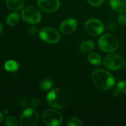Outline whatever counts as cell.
Listing matches in <instances>:
<instances>
[{
    "mask_svg": "<svg viewBox=\"0 0 126 126\" xmlns=\"http://www.w3.org/2000/svg\"><path fill=\"white\" fill-rule=\"evenodd\" d=\"M110 4L116 12L120 13H126V0H110Z\"/></svg>",
    "mask_w": 126,
    "mask_h": 126,
    "instance_id": "7c38bea8",
    "label": "cell"
},
{
    "mask_svg": "<svg viewBox=\"0 0 126 126\" xmlns=\"http://www.w3.org/2000/svg\"><path fill=\"white\" fill-rule=\"evenodd\" d=\"M88 61L95 66H99L102 63V58L100 54L96 52H91L88 57Z\"/></svg>",
    "mask_w": 126,
    "mask_h": 126,
    "instance_id": "9a60e30c",
    "label": "cell"
},
{
    "mask_svg": "<svg viewBox=\"0 0 126 126\" xmlns=\"http://www.w3.org/2000/svg\"><path fill=\"white\" fill-rule=\"evenodd\" d=\"M39 38L48 44H55L60 39L59 32L53 27H46L39 31Z\"/></svg>",
    "mask_w": 126,
    "mask_h": 126,
    "instance_id": "ba28073f",
    "label": "cell"
},
{
    "mask_svg": "<svg viewBox=\"0 0 126 126\" xmlns=\"http://www.w3.org/2000/svg\"><path fill=\"white\" fill-rule=\"evenodd\" d=\"M2 30H3V27H2V24H1V22H0V34L1 33Z\"/></svg>",
    "mask_w": 126,
    "mask_h": 126,
    "instance_id": "83f0119b",
    "label": "cell"
},
{
    "mask_svg": "<svg viewBox=\"0 0 126 126\" xmlns=\"http://www.w3.org/2000/svg\"><path fill=\"white\" fill-rule=\"evenodd\" d=\"M124 58L119 53L111 52L105 56L103 59V65L109 70H117L124 65Z\"/></svg>",
    "mask_w": 126,
    "mask_h": 126,
    "instance_id": "277c9868",
    "label": "cell"
},
{
    "mask_svg": "<svg viewBox=\"0 0 126 126\" xmlns=\"http://www.w3.org/2000/svg\"><path fill=\"white\" fill-rule=\"evenodd\" d=\"M67 125L68 126H80L83 125V123L82 122V120L79 118L76 117H72L70 118L68 120Z\"/></svg>",
    "mask_w": 126,
    "mask_h": 126,
    "instance_id": "ffe728a7",
    "label": "cell"
},
{
    "mask_svg": "<svg viewBox=\"0 0 126 126\" xmlns=\"http://www.w3.org/2000/svg\"><path fill=\"white\" fill-rule=\"evenodd\" d=\"M43 123L48 126H59L63 121L62 115L55 109H47L42 115Z\"/></svg>",
    "mask_w": 126,
    "mask_h": 126,
    "instance_id": "5b68a950",
    "label": "cell"
},
{
    "mask_svg": "<svg viewBox=\"0 0 126 126\" xmlns=\"http://www.w3.org/2000/svg\"><path fill=\"white\" fill-rule=\"evenodd\" d=\"M124 68H125V70L126 71V60H125V61H124Z\"/></svg>",
    "mask_w": 126,
    "mask_h": 126,
    "instance_id": "f1b7e54d",
    "label": "cell"
},
{
    "mask_svg": "<svg viewBox=\"0 0 126 126\" xmlns=\"http://www.w3.org/2000/svg\"><path fill=\"white\" fill-rule=\"evenodd\" d=\"M4 123L7 126H17L19 124V121L16 119V117L13 116L7 117Z\"/></svg>",
    "mask_w": 126,
    "mask_h": 126,
    "instance_id": "d6986e66",
    "label": "cell"
},
{
    "mask_svg": "<svg viewBox=\"0 0 126 126\" xmlns=\"http://www.w3.org/2000/svg\"><path fill=\"white\" fill-rule=\"evenodd\" d=\"M39 86L43 91L46 92V91L50 90L51 89V87L53 86V81L50 79L46 78L39 83Z\"/></svg>",
    "mask_w": 126,
    "mask_h": 126,
    "instance_id": "ac0fdd59",
    "label": "cell"
},
{
    "mask_svg": "<svg viewBox=\"0 0 126 126\" xmlns=\"http://www.w3.org/2000/svg\"><path fill=\"white\" fill-rule=\"evenodd\" d=\"M22 17L25 22L31 24H37L42 19V15L39 10L31 5L23 8L22 10Z\"/></svg>",
    "mask_w": 126,
    "mask_h": 126,
    "instance_id": "52a82bcc",
    "label": "cell"
},
{
    "mask_svg": "<svg viewBox=\"0 0 126 126\" xmlns=\"http://www.w3.org/2000/svg\"><path fill=\"white\" fill-rule=\"evenodd\" d=\"M19 21V15L17 13H11L7 18V24L10 27L16 26Z\"/></svg>",
    "mask_w": 126,
    "mask_h": 126,
    "instance_id": "2e32d148",
    "label": "cell"
},
{
    "mask_svg": "<svg viewBox=\"0 0 126 126\" xmlns=\"http://www.w3.org/2000/svg\"><path fill=\"white\" fill-rule=\"evenodd\" d=\"M117 21H118V22H119L121 25H123V26H126V14H124V13L120 14V15L117 16Z\"/></svg>",
    "mask_w": 126,
    "mask_h": 126,
    "instance_id": "7402d4cb",
    "label": "cell"
},
{
    "mask_svg": "<svg viewBox=\"0 0 126 126\" xmlns=\"http://www.w3.org/2000/svg\"><path fill=\"white\" fill-rule=\"evenodd\" d=\"M85 29L86 32L93 36L101 35L104 31L103 23L97 18H91L85 21Z\"/></svg>",
    "mask_w": 126,
    "mask_h": 126,
    "instance_id": "9c48e42d",
    "label": "cell"
},
{
    "mask_svg": "<svg viewBox=\"0 0 126 126\" xmlns=\"http://www.w3.org/2000/svg\"><path fill=\"white\" fill-rule=\"evenodd\" d=\"M116 89L119 93L122 92L126 94V80H122L119 82L117 85Z\"/></svg>",
    "mask_w": 126,
    "mask_h": 126,
    "instance_id": "44dd1931",
    "label": "cell"
},
{
    "mask_svg": "<svg viewBox=\"0 0 126 126\" xmlns=\"http://www.w3.org/2000/svg\"><path fill=\"white\" fill-rule=\"evenodd\" d=\"M87 1L90 4L95 6V7H98V6H100L103 3L104 0H87Z\"/></svg>",
    "mask_w": 126,
    "mask_h": 126,
    "instance_id": "cb8c5ba5",
    "label": "cell"
},
{
    "mask_svg": "<svg viewBox=\"0 0 126 126\" xmlns=\"http://www.w3.org/2000/svg\"><path fill=\"white\" fill-rule=\"evenodd\" d=\"M40 104V101L38 98H33L31 100L30 103V107L31 108H33V109H36L38 108V106H39Z\"/></svg>",
    "mask_w": 126,
    "mask_h": 126,
    "instance_id": "603a6c76",
    "label": "cell"
},
{
    "mask_svg": "<svg viewBox=\"0 0 126 126\" xmlns=\"http://www.w3.org/2000/svg\"><path fill=\"white\" fill-rule=\"evenodd\" d=\"M95 48V44L92 41H85L79 46V49L84 53H90Z\"/></svg>",
    "mask_w": 126,
    "mask_h": 126,
    "instance_id": "5bb4252c",
    "label": "cell"
},
{
    "mask_svg": "<svg viewBox=\"0 0 126 126\" xmlns=\"http://www.w3.org/2000/svg\"><path fill=\"white\" fill-rule=\"evenodd\" d=\"M27 32L30 34V35H35L36 33H37V29L36 27L34 26H30L27 28Z\"/></svg>",
    "mask_w": 126,
    "mask_h": 126,
    "instance_id": "d4e9b609",
    "label": "cell"
},
{
    "mask_svg": "<svg viewBox=\"0 0 126 126\" xmlns=\"http://www.w3.org/2000/svg\"><path fill=\"white\" fill-rule=\"evenodd\" d=\"M37 4L43 12L52 13L59 10L60 1L59 0H37Z\"/></svg>",
    "mask_w": 126,
    "mask_h": 126,
    "instance_id": "30bf717a",
    "label": "cell"
},
{
    "mask_svg": "<svg viewBox=\"0 0 126 126\" xmlns=\"http://www.w3.org/2000/svg\"><path fill=\"white\" fill-rule=\"evenodd\" d=\"M92 80L95 86L101 91H107L114 87V77L108 71L97 69L92 73Z\"/></svg>",
    "mask_w": 126,
    "mask_h": 126,
    "instance_id": "7a4b0ae2",
    "label": "cell"
},
{
    "mask_svg": "<svg viewBox=\"0 0 126 126\" xmlns=\"http://www.w3.org/2000/svg\"><path fill=\"white\" fill-rule=\"evenodd\" d=\"M2 113H3V114H7L8 113V109H4L3 110Z\"/></svg>",
    "mask_w": 126,
    "mask_h": 126,
    "instance_id": "4316f807",
    "label": "cell"
},
{
    "mask_svg": "<svg viewBox=\"0 0 126 126\" xmlns=\"http://www.w3.org/2000/svg\"><path fill=\"white\" fill-rule=\"evenodd\" d=\"M46 100L48 104L51 108L63 109L70 104L71 96L65 89L56 88L51 89L48 93Z\"/></svg>",
    "mask_w": 126,
    "mask_h": 126,
    "instance_id": "6da1fadb",
    "label": "cell"
},
{
    "mask_svg": "<svg viewBox=\"0 0 126 126\" xmlns=\"http://www.w3.org/2000/svg\"><path fill=\"white\" fill-rule=\"evenodd\" d=\"M78 26V22L75 18H68L64 20L59 25V30L62 33L68 35L76 30Z\"/></svg>",
    "mask_w": 126,
    "mask_h": 126,
    "instance_id": "8fae6325",
    "label": "cell"
},
{
    "mask_svg": "<svg viewBox=\"0 0 126 126\" xmlns=\"http://www.w3.org/2000/svg\"><path fill=\"white\" fill-rule=\"evenodd\" d=\"M19 121L21 126H36L39 123L38 112L33 108H27L22 113Z\"/></svg>",
    "mask_w": 126,
    "mask_h": 126,
    "instance_id": "8992f818",
    "label": "cell"
},
{
    "mask_svg": "<svg viewBox=\"0 0 126 126\" xmlns=\"http://www.w3.org/2000/svg\"><path fill=\"white\" fill-rule=\"evenodd\" d=\"M3 120H4V114L3 113L0 112V124L3 122Z\"/></svg>",
    "mask_w": 126,
    "mask_h": 126,
    "instance_id": "484cf974",
    "label": "cell"
},
{
    "mask_svg": "<svg viewBox=\"0 0 126 126\" xmlns=\"http://www.w3.org/2000/svg\"><path fill=\"white\" fill-rule=\"evenodd\" d=\"M98 45L100 49L107 52H112L119 47L118 39L111 34H105L102 35L99 41Z\"/></svg>",
    "mask_w": 126,
    "mask_h": 126,
    "instance_id": "3957f363",
    "label": "cell"
},
{
    "mask_svg": "<svg viewBox=\"0 0 126 126\" xmlns=\"http://www.w3.org/2000/svg\"><path fill=\"white\" fill-rule=\"evenodd\" d=\"M4 67L5 70H7L8 72H15L18 69L19 64L14 60H9L5 62Z\"/></svg>",
    "mask_w": 126,
    "mask_h": 126,
    "instance_id": "e0dca14e",
    "label": "cell"
},
{
    "mask_svg": "<svg viewBox=\"0 0 126 126\" xmlns=\"http://www.w3.org/2000/svg\"><path fill=\"white\" fill-rule=\"evenodd\" d=\"M6 4L10 10L17 11L23 7L25 0H6Z\"/></svg>",
    "mask_w": 126,
    "mask_h": 126,
    "instance_id": "4fadbf2b",
    "label": "cell"
}]
</instances>
